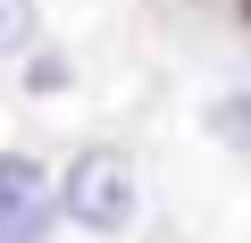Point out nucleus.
Listing matches in <instances>:
<instances>
[{"label": "nucleus", "mask_w": 251, "mask_h": 243, "mask_svg": "<svg viewBox=\"0 0 251 243\" xmlns=\"http://www.w3.org/2000/svg\"><path fill=\"white\" fill-rule=\"evenodd\" d=\"M134 201H143V185H134V160H126V151H84L67 168V185H59V210L75 226H92V235L134 226Z\"/></svg>", "instance_id": "nucleus-1"}, {"label": "nucleus", "mask_w": 251, "mask_h": 243, "mask_svg": "<svg viewBox=\"0 0 251 243\" xmlns=\"http://www.w3.org/2000/svg\"><path fill=\"white\" fill-rule=\"evenodd\" d=\"M50 210H59V193H50L42 160L0 151V243H42L50 235Z\"/></svg>", "instance_id": "nucleus-2"}, {"label": "nucleus", "mask_w": 251, "mask_h": 243, "mask_svg": "<svg viewBox=\"0 0 251 243\" xmlns=\"http://www.w3.org/2000/svg\"><path fill=\"white\" fill-rule=\"evenodd\" d=\"M209 126H218V135H226V143L251 160V92H226V101L209 109Z\"/></svg>", "instance_id": "nucleus-3"}, {"label": "nucleus", "mask_w": 251, "mask_h": 243, "mask_svg": "<svg viewBox=\"0 0 251 243\" xmlns=\"http://www.w3.org/2000/svg\"><path fill=\"white\" fill-rule=\"evenodd\" d=\"M25 34V0H0V42H17Z\"/></svg>", "instance_id": "nucleus-4"}]
</instances>
